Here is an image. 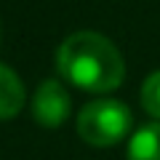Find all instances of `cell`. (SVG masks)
<instances>
[{
    "mask_svg": "<svg viewBox=\"0 0 160 160\" xmlns=\"http://www.w3.org/2000/svg\"><path fill=\"white\" fill-rule=\"evenodd\" d=\"M56 72L80 91L109 93L126 78V62L109 38L80 29L56 48Z\"/></svg>",
    "mask_w": 160,
    "mask_h": 160,
    "instance_id": "obj_1",
    "label": "cell"
},
{
    "mask_svg": "<svg viewBox=\"0 0 160 160\" xmlns=\"http://www.w3.org/2000/svg\"><path fill=\"white\" fill-rule=\"evenodd\" d=\"M131 123H133V115L128 104L104 96L88 102L80 109L75 128H78V136L91 147H112L128 136Z\"/></svg>",
    "mask_w": 160,
    "mask_h": 160,
    "instance_id": "obj_2",
    "label": "cell"
},
{
    "mask_svg": "<svg viewBox=\"0 0 160 160\" xmlns=\"http://www.w3.org/2000/svg\"><path fill=\"white\" fill-rule=\"evenodd\" d=\"M32 120L43 128H59L72 112V99L62 80H43L32 93Z\"/></svg>",
    "mask_w": 160,
    "mask_h": 160,
    "instance_id": "obj_3",
    "label": "cell"
},
{
    "mask_svg": "<svg viewBox=\"0 0 160 160\" xmlns=\"http://www.w3.org/2000/svg\"><path fill=\"white\" fill-rule=\"evenodd\" d=\"M24 83L8 64L0 62V120H11L24 107Z\"/></svg>",
    "mask_w": 160,
    "mask_h": 160,
    "instance_id": "obj_4",
    "label": "cell"
},
{
    "mask_svg": "<svg viewBox=\"0 0 160 160\" xmlns=\"http://www.w3.org/2000/svg\"><path fill=\"white\" fill-rule=\"evenodd\" d=\"M128 160H160V123H147L131 136Z\"/></svg>",
    "mask_w": 160,
    "mask_h": 160,
    "instance_id": "obj_5",
    "label": "cell"
},
{
    "mask_svg": "<svg viewBox=\"0 0 160 160\" xmlns=\"http://www.w3.org/2000/svg\"><path fill=\"white\" fill-rule=\"evenodd\" d=\"M142 107L149 118H155V123H160V69L149 72L142 83Z\"/></svg>",
    "mask_w": 160,
    "mask_h": 160,
    "instance_id": "obj_6",
    "label": "cell"
}]
</instances>
